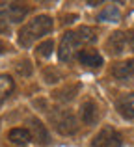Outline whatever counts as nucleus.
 I'll use <instances>...</instances> for the list:
<instances>
[{"label":"nucleus","mask_w":134,"mask_h":147,"mask_svg":"<svg viewBox=\"0 0 134 147\" xmlns=\"http://www.w3.org/2000/svg\"><path fill=\"white\" fill-rule=\"evenodd\" d=\"M93 147H121L123 145V138L112 127H104L101 129L97 134H95L93 142H91Z\"/></svg>","instance_id":"obj_5"},{"label":"nucleus","mask_w":134,"mask_h":147,"mask_svg":"<svg viewBox=\"0 0 134 147\" xmlns=\"http://www.w3.org/2000/svg\"><path fill=\"white\" fill-rule=\"evenodd\" d=\"M17 73L22 76H30L32 75V63H30L28 60H22L17 63Z\"/></svg>","instance_id":"obj_18"},{"label":"nucleus","mask_w":134,"mask_h":147,"mask_svg":"<svg viewBox=\"0 0 134 147\" xmlns=\"http://www.w3.org/2000/svg\"><path fill=\"white\" fill-rule=\"evenodd\" d=\"M15 90V82L9 75H0V104L4 102Z\"/></svg>","instance_id":"obj_13"},{"label":"nucleus","mask_w":134,"mask_h":147,"mask_svg":"<svg viewBox=\"0 0 134 147\" xmlns=\"http://www.w3.org/2000/svg\"><path fill=\"white\" fill-rule=\"evenodd\" d=\"M129 43V37L125 36L123 32H114L112 36L108 37V41H106V50H108V54H112V56H117V54H121L125 50Z\"/></svg>","instance_id":"obj_6"},{"label":"nucleus","mask_w":134,"mask_h":147,"mask_svg":"<svg viewBox=\"0 0 134 147\" xmlns=\"http://www.w3.org/2000/svg\"><path fill=\"white\" fill-rule=\"evenodd\" d=\"M51 121L52 127L58 130L63 136H71L78 130V123H76V117L71 114L69 110H56L51 114Z\"/></svg>","instance_id":"obj_3"},{"label":"nucleus","mask_w":134,"mask_h":147,"mask_svg":"<svg viewBox=\"0 0 134 147\" xmlns=\"http://www.w3.org/2000/svg\"><path fill=\"white\" fill-rule=\"evenodd\" d=\"M4 50H6V45H4V43H2V41H0V54H2V52H4Z\"/></svg>","instance_id":"obj_20"},{"label":"nucleus","mask_w":134,"mask_h":147,"mask_svg":"<svg viewBox=\"0 0 134 147\" xmlns=\"http://www.w3.org/2000/svg\"><path fill=\"white\" fill-rule=\"evenodd\" d=\"M80 117H82V121L86 123V125H93V123H97L99 108H97V104H95L91 99H88V100L82 102V106H80Z\"/></svg>","instance_id":"obj_10"},{"label":"nucleus","mask_w":134,"mask_h":147,"mask_svg":"<svg viewBox=\"0 0 134 147\" xmlns=\"http://www.w3.org/2000/svg\"><path fill=\"white\" fill-rule=\"evenodd\" d=\"M52 26H54L52 24V19L47 17V15H39V17L32 19L30 22H26L21 28V32H19V43L28 49L30 45H32L34 41H37L41 36H47L52 30Z\"/></svg>","instance_id":"obj_1"},{"label":"nucleus","mask_w":134,"mask_h":147,"mask_svg":"<svg viewBox=\"0 0 134 147\" xmlns=\"http://www.w3.org/2000/svg\"><path fill=\"white\" fill-rule=\"evenodd\" d=\"M116 108L125 119H134V91L121 95L116 100Z\"/></svg>","instance_id":"obj_9"},{"label":"nucleus","mask_w":134,"mask_h":147,"mask_svg":"<svg viewBox=\"0 0 134 147\" xmlns=\"http://www.w3.org/2000/svg\"><path fill=\"white\" fill-rule=\"evenodd\" d=\"M28 13V7L22 4H0V30L6 32L9 24L21 22Z\"/></svg>","instance_id":"obj_2"},{"label":"nucleus","mask_w":134,"mask_h":147,"mask_svg":"<svg viewBox=\"0 0 134 147\" xmlns=\"http://www.w3.org/2000/svg\"><path fill=\"white\" fill-rule=\"evenodd\" d=\"M117 19H119V11H117V7L116 6H108L101 13L99 21H117Z\"/></svg>","instance_id":"obj_14"},{"label":"nucleus","mask_w":134,"mask_h":147,"mask_svg":"<svg viewBox=\"0 0 134 147\" xmlns=\"http://www.w3.org/2000/svg\"><path fill=\"white\" fill-rule=\"evenodd\" d=\"M78 60L82 65H88V67H101L102 65V56L97 52V50H80L78 52Z\"/></svg>","instance_id":"obj_11"},{"label":"nucleus","mask_w":134,"mask_h":147,"mask_svg":"<svg viewBox=\"0 0 134 147\" xmlns=\"http://www.w3.org/2000/svg\"><path fill=\"white\" fill-rule=\"evenodd\" d=\"M129 45H131V49L134 50V30H132L131 34H129Z\"/></svg>","instance_id":"obj_19"},{"label":"nucleus","mask_w":134,"mask_h":147,"mask_svg":"<svg viewBox=\"0 0 134 147\" xmlns=\"http://www.w3.org/2000/svg\"><path fill=\"white\" fill-rule=\"evenodd\" d=\"M28 125H30V134L36 142H39L41 145H47L51 142V136H48V130L45 129V125L36 117H30L28 119Z\"/></svg>","instance_id":"obj_7"},{"label":"nucleus","mask_w":134,"mask_h":147,"mask_svg":"<svg viewBox=\"0 0 134 147\" xmlns=\"http://www.w3.org/2000/svg\"><path fill=\"white\" fill-rule=\"evenodd\" d=\"M52 49H54V43H52L51 39L43 41V43L37 47V56H39V58H48L52 54Z\"/></svg>","instance_id":"obj_16"},{"label":"nucleus","mask_w":134,"mask_h":147,"mask_svg":"<svg viewBox=\"0 0 134 147\" xmlns=\"http://www.w3.org/2000/svg\"><path fill=\"white\" fill-rule=\"evenodd\" d=\"M7 138H9V142H13L17 145H26L28 142H32V134H30L28 129H11Z\"/></svg>","instance_id":"obj_12"},{"label":"nucleus","mask_w":134,"mask_h":147,"mask_svg":"<svg viewBox=\"0 0 134 147\" xmlns=\"http://www.w3.org/2000/svg\"><path fill=\"white\" fill-rule=\"evenodd\" d=\"M112 75L117 80H123V82L134 80V60H125L121 63H116L112 69Z\"/></svg>","instance_id":"obj_8"},{"label":"nucleus","mask_w":134,"mask_h":147,"mask_svg":"<svg viewBox=\"0 0 134 147\" xmlns=\"http://www.w3.org/2000/svg\"><path fill=\"white\" fill-rule=\"evenodd\" d=\"M76 90H78V86H75L73 90H71V86H69V88H65V90H62V91H56L54 99H58V100H71L73 97H75Z\"/></svg>","instance_id":"obj_15"},{"label":"nucleus","mask_w":134,"mask_h":147,"mask_svg":"<svg viewBox=\"0 0 134 147\" xmlns=\"http://www.w3.org/2000/svg\"><path fill=\"white\" fill-rule=\"evenodd\" d=\"M80 45H84V39L78 32H67L65 36L62 37V43H60V50H58V56L62 61H71L75 52L78 50Z\"/></svg>","instance_id":"obj_4"},{"label":"nucleus","mask_w":134,"mask_h":147,"mask_svg":"<svg viewBox=\"0 0 134 147\" xmlns=\"http://www.w3.org/2000/svg\"><path fill=\"white\" fill-rule=\"evenodd\" d=\"M76 32L82 36L84 43H93L95 41V32H93V28H90V26H80Z\"/></svg>","instance_id":"obj_17"}]
</instances>
